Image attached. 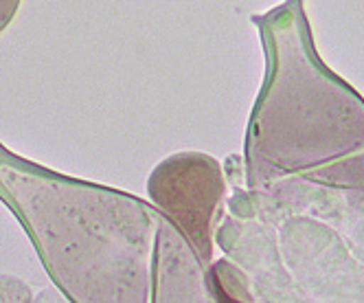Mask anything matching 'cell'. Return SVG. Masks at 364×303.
<instances>
[{"label": "cell", "instance_id": "2", "mask_svg": "<svg viewBox=\"0 0 364 303\" xmlns=\"http://www.w3.org/2000/svg\"><path fill=\"white\" fill-rule=\"evenodd\" d=\"M268 78L246 141L250 183L281 176L364 189V101L311 48L301 0L259 20Z\"/></svg>", "mask_w": 364, "mask_h": 303}, {"label": "cell", "instance_id": "1", "mask_svg": "<svg viewBox=\"0 0 364 303\" xmlns=\"http://www.w3.org/2000/svg\"><path fill=\"white\" fill-rule=\"evenodd\" d=\"M0 200L55 286L80 303L209 301L193 246L154 205L75 181L0 145Z\"/></svg>", "mask_w": 364, "mask_h": 303}, {"label": "cell", "instance_id": "3", "mask_svg": "<svg viewBox=\"0 0 364 303\" xmlns=\"http://www.w3.org/2000/svg\"><path fill=\"white\" fill-rule=\"evenodd\" d=\"M147 193L154 207L187 238L198 257L209 264L215 216L224 198L220 163L200 152H182L151 171Z\"/></svg>", "mask_w": 364, "mask_h": 303}, {"label": "cell", "instance_id": "4", "mask_svg": "<svg viewBox=\"0 0 364 303\" xmlns=\"http://www.w3.org/2000/svg\"><path fill=\"white\" fill-rule=\"evenodd\" d=\"M18 5L20 0H0V31H5V27L14 20Z\"/></svg>", "mask_w": 364, "mask_h": 303}]
</instances>
